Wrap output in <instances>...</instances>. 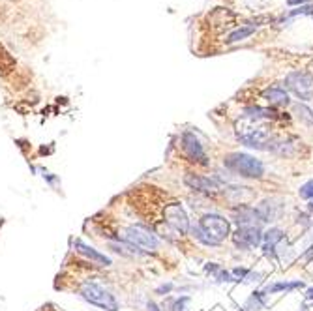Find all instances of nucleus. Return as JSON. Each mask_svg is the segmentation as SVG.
<instances>
[{"label":"nucleus","instance_id":"7ed1b4c3","mask_svg":"<svg viewBox=\"0 0 313 311\" xmlns=\"http://www.w3.org/2000/svg\"><path fill=\"white\" fill-rule=\"evenodd\" d=\"M81 296H83L88 304L98 306L103 311H118V302L117 298L105 291L103 287H99L96 283H83L81 285Z\"/></svg>","mask_w":313,"mask_h":311},{"label":"nucleus","instance_id":"9b49d317","mask_svg":"<svg viewBox=\"0 0 313 311\" xmlns=\"http://www.w3.org/2000/svg\"><path fill=\"white\" fill-rule=\"evenodd\" d=\"M281 208H283V204H281L279 199H265V201H261L255 206V210H257V214H259L263 223L276 221L279 214H281Z\"/></svg>","mask_w":313,"mask_h":311},{"label":"nucleus","instance_id":"f3484780","mask_svg":"<svg viewBox=\"0 0 313 311\" xmlns=\"http://www.w3.org/2000/svg\"><path fill=\"white\" fill-rule=\"evenodd\" d=\"M259 28V24H257V21L255 23H248V24H242L240 28H236V30H233L229 36H227V39H225V43L227 45H233V43H238V41H242V39H246V38H250Z\"/></svg>","mask_w":313,"mask_h":311},{"label":"nucleus","instance_id":"dca6fc26","mask_svg":"<svg viewBox=\"0 0 313 311\" xmlns=\"http://www.w3.org/2000/svg\"><path fill=\"white\" fill-rule=\"evenodd\" d=\"M263 97H265L268 103H272V105H289V94L283 90V88H279V86H270V88H266L265 92H263Z\"/></svg>","mask_w":313,"mask_h":311},{"label":"nucleus","instance_id":"bb28decb","mask_svg":"<svg viewBox=\"0 0 313 311\" xmlns=\"http://www.w3.org/2000/svg\"><path fill=\"white\" fill-rule=\"evenodd\" d=\"M306 2H310V0H287L289 6H302V4H306Z\"/></svg>","mask_w":313,"mask_h":311},{"label":"nucleus","instance_id":"f03ea898","mask_svg":"<svg viewBox=\"0 0 313 311\" xmlns=\"http://www.w3.org/2000/svg\"><path fill=\"white\" fill-rule=\"evenodd\" d=\"M223 165L240 175L244 178H261L265 175V165L261 159L253 157L250 154H244V152H233V154H227L223 157Z\"/></svg>","mask_w":313,"mask_h":311},{"label":"nucleus","instance_id":"c756f323","mask_svg":"<svg viewBox=\"0 0 313 311\" xmlns=\"http://www.w3.org/2000/svg\"><path fill=\"white\" fill-rule=\"evenodd\" d=\"M148 311H159V310H157V306L154 302H150V304H148Z\"/></svg>","mask_w":313,"mask_h":311},{"label":"nucleus","instance_id":"aec40b11","mask_svg":"<svg viewBox=\"0 0 313 311\" xmlns=\"http://www.w3.org/2000/svg\"><path fill=\"white\" fill-rule=\"evenodd\" d=\"M15 70V58L0 43V75H10Z\"/></svg>","mask_w":313,"mask_h":311},{"label":"nucleus","instance_id":"39448f33","mask_svg":"<svg viewBox=\"0 0 313 311\" xmlns=\"http://www.w3.org/2000/svg\"><path fill=\"white\" fill-rule=\"evenodd\" d=\"M124 238L126 242L133 244L135 248L143 250V252H154L157 250V238L156 234L150 229L143 227V225H132L124 231Z\"/></svg>","mask_w":313,"mask_h":311},{"label":"nucleus","instance_id":"f8f14e48","mask_svg":"<svg viewBox=\"0 0 313 311\" xmlns=\"http://www.w3.org/2000/svg\"><path fill=\"white\" fill-rule=\"evenodd\" d=\"M184 184L188 188H192L195 192H214L219 188V182L216 178H208V176H199V175H186Z\"/></svg>","mask_w":313,"mask_h":311},{"label":"nucleus","instance_id":"cd10ccee","mask_svg":"<svg viewBox=\"0 0 313 311\" xmlns=\"http://www.w3.org/2000/svg\"><path fill=\"white\" fill-rule=\"evenodd\" d=\"M171 289H173V285H171V283H167V285H163V287L157 289V292H169Z\"/></svg>","mask_w":313,"mask_h":311},{"label":"nucleus","instance_id":"423d86ee","mask_svg":"<svg viewBox=\"0 0 313 311\" xmlns=\"http://www.w3.org/2000/svg\"><path fill=\"white\" fill-rule=\"evenodd\" d=\"M285 86L291 92H294L300 99H312L313 97V77L306 72H291L285 77Z\"/></svg>","mask_w":313,"mask_h":311},{"label":"nucleus","instance_id":"0eeeda50","mask_svg":"<svg viewBox=\"0 0 313 311\" xmlns=\"http://www.w3.org/2000/svg\"><path fill=\"white\" fill-rule=\"evenodd\" d=\"M233 242L238 250H252L263 242L261 227H238L233 234Z\"/></svg>","mask_w":313,"mask_h":311},{"label":"nucleus","instance_id":"4be33fe9","mask_svg":"<svg viewBox=\"0 0 313 311\" xmlns=\"http://www.w3.org/2000/svg\"><path fill=\"white\" fill-rule=\"evenodd\" d=\"M294 115L298 117L300 122H304L306 126H313V111L306 103H296L294 105Z\"/></svg>","mask_w":313,"mask_h":311},{"label":"nucleus","instance_id":"c85d7f7f","mask_svg":"<svg viewBox=\"0 0 313 311\" xmlns=\"http://www.w3.org/2000/svg\"><path fill=\"white\" fill-rule=\"evenodd\" d=\"M306 298H308V300H313V287L306 291Z\"/></svg>","mask_w":313,"mask_h":311},{"label":"nucleus","instance_id":"20e7f679","mask_svg":"<svg viewBox=\"0 0 313 311\" xmlns=\"http://www.w3.org/2000/svg\"><path fill=\"white\" fill-rule=\"evenodd\" d=\"M199 227L205 231L206 234L210 236V238L216 242L217 246L223 242V240L229 236V221L223 217V215L219 214H206L201 217V221H199Z\"/></svg>","mask_w":313,"mask_h":311},{"label":"nucleus","instance_id":"6e6552de","mask_svg":"<svg viewBox=\"0 0 313 311\" xmlns=\"http://www.w3.org/2000/svg\"><path fill=\"white\" fill-rule=\"evenodd\" d=\"M165 221H167L176 233H180V234H186L188 229H190L188 215H186L184 208H182L178 203H173L165 206Z\"/></svg>","mask_w":313,"mask_h":311},{"label":"nucleus","instance_id":"393cba45","mask_svg":"<svg viewBox=\"0 0 313 311\" xmlns=\"http://www.w3.org/2000/svg\"><path fill=\"white\" fill-rule=\"evenodd\" d=\"M188 302V298H180L175 302V306H173V311H184V304Z\"/></svg>","mask_w":313,"mask_h":311},{"label":"nucleus","instance_id":"9d476101","mask_svg":"<svg viewBox=\"0 0 313 311\" xmlns=\"http://www.w3.org/2000/svg\"><path fill=\"white\" fill-rule=\"evenodd\" d=\"M233 221L238 227H261V223H263L257 210L248 204H240L238 208L233 210Z\"/></svg>","mask_w":313,"mask_h":311},{"label":"nucleus","instance_id":"6ab92c4d","mask_svg":"<svg viewBox=\"0 0 313 311\" xmlns=\"http://www.w3.org/2000/svg\"><path fill=\"white\" fill-rule=\"evenodd\" d=\"M302 287H304V281H300V279H296V281H277V283H272V285H268L265 289V294H274V292H281V291L291 292L294 289Z\"/></svg>","mask_w":313,"mask_h":311},{"label":"nucleus","instance_id":"412c9836","mask_svg":"<svg viewBox=\"0 0 313 311\" xmlns=\"http://www.w3.org/2000/svg\"><path fill=\"white\" fill-rule=\"evenodd\" d=\"M266 306V294L265 291H255L246 302V310L250 311H261Z\"/></svg>","mask_w":313,"mask_h":311},{"label":"nucleus","instance_id":"a878e982","mask_svg":"<svg viewBox=\"0 0 313 311\" xmlns=\"http://www.w3.org/2000/svg\"><path fill=\"white\" fill-rule=\"evenodd\" d=\"M302 259H304V263H310V261H312L313 259V246L312 248H308V252H306V255H304Z\"/></svg>","mask_w":313,"mask_h":311},{"label":"nucleus","instance_id":"a211bd4d","mask_svg":"<svg viewBox=\"0 0 313 311\" xmlns=\"http://www.w3.org/2000/svg\"><path fill=\"white\" fill-rule=\"evenodd\" d=\"M276 111L274 109H263V107H246L242 117L246 120H252V122H259V120H268V118H276Z\"/></svg>","mask_w":313,"mask_h":311},{"label":"nucleus","instance_id":"5701e85b","mask_svg":"<svg viewBox=\"0 0 313 311\" xmlns=\"http://www.w3.org/2000/svg\"><path fill=\"white\" fill-rule=\"evenodd\" d=\"M192 234H193V238L199 240V242H201V244H205V246H217L216 242L210 238V236L206 234L203 229L199 227V223H197V225H193V227H192Z\"/></svg>","mask_w":313,"mask_h":311},{"label":"nucleus","instance_id":"4468645a","mask_svg":"<svg viewBox=\"0 0 313 311\" xmlns=\"http://www.w3.org/2000/svg\"><path fill=\"white\" fill-rule=\"evenodd\" d=\"M283 236H285V233L281 231V229H277V227H272V229H268L265 234H263V252H265V255H272L274 257V253H276V248H277V244L283 240Z\"/></svg>","mask_w":313,"mask_h":311},{"label":"nucleus","instance_id":"7c9ffc66","mask_svg":"<svg viewBox=\"0 0 313 311\" xmlns=\"http://www.w3.org/2000/svg\"><path fill=\"white\" fill-rule=\"evenodd\" d=\"M308 210H310V212H313V201L310 204H308Z\"/></svg>","mask_w":313,"mask_h":311},{"label":"nucleus","instance_id":"ddd939ff","mask_svg":"<svg viewBox=\"0 0 313 311\" xmlns=\"http://www.w3.org/2000/svg\"><path fill=\"white\" fill-rule=\"evenodd\" d=\"M73 248H75V252L84 255L86 259H90V261H94L98 264H103V266H109L111 264V259H109L107 255H103V253L96 252L92 246H88V244H84L83 240H75L73 242Z\"/></svg>","mask_w":313,"mask_h":311},{"label":"nucleus","instance_id":"b1692460","mask_svg":"<svg viewBox=\"0 0 313 311\" xmlns=\"http://www.w3.org/2000/svg\"><path fill=\"white\" fill-rule=\"evenodd\" d=\"M300 197L302 199H312L313 201V180H308L304 186H300Z\"/></svg>","mask_w":313,"mask_h":311},{"label":"nucleus","instance_id":"2eb2a0df","mask_svg":"<svg viewBox=\"0 0 313 311\" xmlns=\"http://www.w3.org/2000/svg\"><path fill=\"white\" fill-rule=\"evenodd\" d=\"M208 23L212 24V26H216V28H221V26H229L233 23V19H235V13L227 10V8H216L212 13H208Z\"/></svg>","mask_w":313,"mask_h":311},{"label":"nucleus","instance_id":"1a4fd4ad","mask_svg":"<svg viewBox=\"0 0 313 311\" xmlns=\"http://www.w3.org/2000/svg\"><path fill=\"white\" fill-rule=\"evenodd\" d=\"M182 148H184V154L188 156L192 161H199L206 165V154L203 144L199 143V139L193 135V133L186 132L182 135Z\"/></svg>","mask_w":313,"mask_h":311},{"label":"nucleus","instance_id":"f257e3e1","mask_svg":"<svg viewBox=\"0 0 313 311\" xmlns=\"http://www.w3.org/2000/svg\"><path fill=\"white\" fill-rule=\"evenodd\" d=\"M238 141L250 148H257V150H274L276 148V143L274 137L270 135V132L263 128V126H257V122H252V120H246V124L240 122L238 126Z\"/></svg>","mask_w":313,"mask_h":311}]
</instances>
